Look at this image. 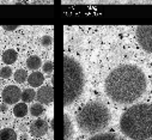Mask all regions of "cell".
I'll return each instance as SVG.
<instances>
[{
    "label": "cell",
    "instance_id": "obj_5",
    "mask_svg": "<svg viewBox=\"0 0 152 140\" xmlns=\"http://www.w3.org/2000/svg\"><path fill=\"white\" fill-rule=\"evenodd\" d=\"M139 46L147 53H152V25H139L135 30Z\"/></svg>",
    "mask_w": 152,
    "mask_h": 140
},
{
    "label": "cell",
    "instance_id": "obj_14",
    "mask_svg": "<svg viewBox=\"0 0 152 140\" xmlns=\"http://www.w3.org/2000/svg\"><path fill=\"white\" fill-rule=\"evenodd\" d=\"M29 112V108L26 106V103H16V106L13 107V114L16 117H24Z\"/></svg>",
    "mask_w": 152,
    "mask_h": 140
},
{
    "label": "cell",
    "instance_id": "obj_10",
    "mask_svg": "<svg viewBox=\"0 0 152 140\" xmlns=\"http://www.w3.org/2000/svg\"><path fill=\"white\" fill-rule=\"evenodd\" d=\"M65 126H64V133H65V140H72L73 134H74V125L72 122L71 116L66 113L65 116Z\"/></svg>",
    "mask_w": 152,
    "mask_h": 140
},
{
    "label": "cell",
    "instance_id": "obj_12",
    "mask_svg": "<svg viewBox=\"0 0 152 140\" xmlns=\"http://www.w3.org/2000/svg\"><path fill=\"white\" fill-rule=\"evenodd\" d=\"M26 67L31 71H37L40 67H42V59L37 55H31L26 59Z\"/></svg>",
    "mask_w": 152,
    "mask_h": 140
},
{
    "label": "cell",
    "instance_id": "obj_6",
    "mask_svg": "<svg viewBox=\"0 0 152 140\" xmlns=\"http://www.w3.org/2000/svg\"><path fill=\"white\" fill-rule=\"evenodd\" d=\"M20 95H22V91L18 86L9 85L3 90L1 98H3L4 103H6V104H16V103H18Z\"/></svg>",
    "mask_w": 152,
    "mask_h": 140
},
{
    "label": "cell",
    "instance_id": "obj_3",
    "mask_svg": "<svg viewBox=\"0 0 152 140\" xmlns=\"http://www.w3.org/2000/svg\"><path fill=\"white\" fill-rule=\"evenodd\" d=\"M64 74H65V90L64 104L71 107L78 101L85 90L86 76L83 65L71 55H65L64 59Z\"/></svg>",
    "mask_w": 152,
    "mask_h": 140
},
{
    "label": "cell",
    "instance_id": "obj_4",
    "mask_svg": "<svg viewBox=\"0 0 152 140\" xmlns=\"http://www.w3.org/2000/svg\"><path fill=\"white\" fill-rule=\"evenodd\" d=\"M111 120L109 108L103 102H90L79 110L77 115V125L83 133L97 134L104 131Z\"/></svg>",
    "mask_w": 152,
    "mask_h": 140
},
{
    "label": "cell",
    "instance_id": "obj_7",
    "mask_svg": "<svg viewBox=\"0 0 152 140\" xmlns=\"http://www.w3.org/2000/svg\"><path fill=\"white\" fill-rule=\"evenodd\" d=\"M36 98L39 101V103L41 104H50L53 103V99H54V90H53V86L52 85H45V86H41L39 89V91L36 92Z\"/></svg>",
    "mask_w": 152,
    "mask_h": 140
},
{
    "label": "cell",
    "instance_id": "obj_8",
    "mask_svg": "<svg viewBox=\"0 0 152 140\" xmlns=\"http://www.w3.org/2000/svg\"><path fill=\"white\" fill-rule=\"evenodd\" d=\"M48 129H49L48 122L42 120V119L34 121L32 125L30 126V133L36 138H41V136L46 135L48 133Z\"/></svg>",
    "mask_w": 152,
    "mask_h": 140
},
{
    "label": "cell",
    "instance_id": "obj_1",
    "mask_svg": "<svg viewBox=\"0 0 152 140\" xmlns=\"http://www.w3.org/2000/svg\"><path fill=\"white\" fill-rule=\"evenodd\" d=\"M147 80L141 68L134 65H122L113 69L105 79L107 96L118 104H132L146 91Z\"/></svg>",
    "mask_w": 152,
    "mask_h": 140
},
{
    "label": "cell",
    "instance_id": "obj_22",
    "mask_svg": "<svg viewBox=\"0 0 152 140\" xmlns=\"http://www.w3.org/2000/svg\"><path fill=\"white\" fill-rule=\"evenodd\" d=\"M3 29L6 31H15L16 29H18V25H3Z\"/></svg>",
    "mask_w": 152,
    "mask_h": 140
},
{
    "label": "cell",
    "instance_id": "obj_13",
    "mask_svg": "<svg viewBox=\"0 0 152 140\" xmlns=\"http://www.w3.org/2000/svg\"><path fill=\"white\" fill-rule=\"evenodd\" d=\"M88 140H126L125 138L118 135V134H113V133H101V134H96L91 138H89Z\"/></svg>",
    "mask_w": 152,
    "mask_h": 140
},
{
    "label": "cell",
    "instance_id": "obj_19",
    "mask_svg": "<svg viewBox=\"0 0 152 140\" xmlns=\"http://www.w3.org/2000/svg\"><path fill=\"white\" fill-rule=\"evenodd\" d=\"M12 68L6 66V67H3L1 69H0V77L4 78V79H9L10 77H12Z\"/></svg>",
    "mask_w": 152,
    "mask_h": 140
},
{
    "label": "cell",
    "instance_id": "obj_20",
    "mask_svg": "<svg viewBox=\"0 0 152 140\" xmlns=\"http://www.w3.org/2000/svg\"><path fill=\"white\" fill-rule=\"evenodd\" d=\"M41 44L45 48L50 47L53 44V37L50 36V35H45V36H42V39H41Z\"/></svg>",
    "mask_w": 152,
    "mask_h": 140
},
{
    "label": "cell",
    "instance_id": "obj_21",
    "mask_svg": "<svg viewBox=\"0 0 152 140\" xmlns=\"http://www.w3.org/2000/svg\"><path fill=\"white\" fill-rule=\"evenodd\" d=\"M53 69H54V63H53V61H46L43 65H42V71L45 72V73H52L53 72Z\"/></svg>",
    "mask_w": 152,
    "mask_h": 140
},
{
    "label": "cell",
    "instance_id": "obj_15",
    "mask_svg": "<svg viewBox=\"0 0 152 140\" xmlns=\"http://www.w3.org/2000/svg\"><path fill=\"white\" fill-rule=\"evenodd\" d=\"M0 140H17V134L12 128L0 129Z\"/></svg>",
    "mask_w": 152,
    "mask_h": 140
},
{
    "label": "cell",
    "instance_id": "obj_9",
    "mask_svg": "<svg viewBox=\"0 0 152 140\" xmlns=\"http://www.w3.org/2000/svg\"><path fill=\"white\" fill-rule=\"evenodd\" d=\"M45 82V77L41 72L39 71H34L30 76H28V83L31 88H39V86H42Z\"/></svg>",
    "mask_w": 152,
    "mask_h": 140
},
{
    "label": "cell",
    "instance_id": "obj_11",
    "mask_svg": "<svg viewBox=\"0 0 152 140\" xmlns=\"http://www.w3.org/2000/svg\"><path fill=\"white\" fill-rule=\"evenodd\" d=\"M1 59H3V62L5 63V65H12V63H15L16 61H17V59H18V53L15 50V49H7V50H5L4 53H3V56H1Z\"/></svg>",
    "mask_w": 152,
    "mask_h": 140
},
{
    "label": "cell",
    "instance_id": "obj_2",
    "mask_svg": "<svg viewBox=\"0 0 152 140\" xmlns=\"http://www.w3.org/2000/svg\"><path fill=\"white\" fill-rule=\"evenodd\" d=\"M121 133L131 140L152 138V106L148 103L134 104L120 119Z\"/></svg>",
    "mask_w": 152,
    "mask_h": 140
},
{
    "label": "cell",
    "instance_id": "obj_18",
    "mask_svg": "<svg viewBox=\"0 0 152 140\" xmlns=\"http://www.w3.org/2000/svg\"><path fill=\"white\" fill-rule=\"evenodd\" d=\"M13 78L17 83L22 84V83L28 80V72L25 71V69H17V71L15 72V74H13Z\"/></svg>",
    "mask_w": 152,
    "mask_h": 140
},
{
    "label": "cell",
    "instance_id": "obj_16",
    "mask_svg": "<svg viewBox=\"0 0 152 140\" xmlns=\"http://www.w3.org/2000/svg\"><path fill=\"white\" fill-rule=\"evenodd\" d=\"M20 98L24 103H30L36 98V92L34 91V89H25L24 91H22Z\"/></svg>",
    "mask_w": 152,
    "mask_h": 140
},
{
    "label": "cell",
    "instance_id": "obj_23",
    "mask_svg": "<svg viewBox=\"0 0 152 140\" xmlns=\"http://www.w3.org/2000/svg\"><path fill=\"white\" fill-rule=\"evenodd\" d=\"M6 110H7V104H6V103L0 104V112H1V113H5Z\"/></svg>",
    "mask_w": 152,
    "mask_h": 140
},
{
    "label": "cell",
    "instance_id": "obj_17",
    "mask_svg": "<svg viewBox=\"0 0 152 140\" xmlns=\"http://www.w3.org/2000/svg\"><path fill=\"white\" fill-rule=\"evenodd\" d=\"M43 112H45V108H43V106H42L41 103H34L32 106L30 107V114L34 117L41 116L43 114Z\"/></svg>",
    "mask_w": 152,
    "mask_h": 140
}]
</instances>
